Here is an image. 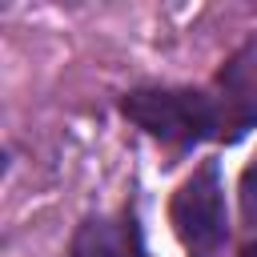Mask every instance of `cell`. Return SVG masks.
Returning <instances> with one entry per match:
<instances>
[{
  "instance_id": "cell-1",
  "label": "cell",
  "mask_w": 257,
  "mask_h": 257,
  "mask_svg": "<svg viewBox=\"0 0 257 257\" xmlns=\"http://www.w3.org/2000/svg\"><path fill=\"white\" fill-rule=\"evenodd\" d=\"M120 112L165 145H197L221 137L217 96L205 88H133L120 96Z\"/></svg>"
},
{
  "instance_id": "cell-2",
  "label": "cell",
  "mask_w": 257,
  "mask_h": 257,
  "mask_svg": "<svg viewBox=\"0 0 257 257\" xmlns=\"http://www.w3.org/2000/svg\"><path fill=\"white\" fill-rule=\"evenodd\" d=\"M169 221L181 245L189 249V257H221L229 237V217H225V189L217 161H201V169H193V177L181 181L169 205Z\"/></svg>"
},
{
  "instance_id": "cell-3",
  "label": "cell",
  "mask_w": 257,
  "mask_h": 257,
  "mask_svg": "<svg viewBox=\"0 0 257 257\" xmlns=\"http://www.w3.org/2000/svg\"><path fill=\"white\" fill-rule=\"evenodd\" d=\"M221 141H237L257 124V40H249L217 76Z\"/></svg>"
},
{
  "instance_id": "cell-4",
  "label": "cell",
  "mask_w": 257,
  "mask_h": 257,
  "mask_svg": "<svg viewBox=\"0 0 257 257\" xmlns=\"http://www.w3.org/2000/svg\"><path fill=\"white\" fill-rule=\"evenodd\" d=\"M68 257H149L141 225H137V213L120 209V213L84 217L80 229L72 233Z\"/></svg>"
},
{
  "instance_id": "cell-5",
  "label": "cell",
  "mask_w": 257,
  "mask_h": 257,
  "mask_svg": "<svg viewBox=\"0 0 257 257\" xmlns=\"http://www.w3.org/2000/svg\"><path fill=\"white\" fill-rule=\"evenodd\" d=\"M241 213H245V221L257 217V157L241 173Z\"/></svg>"
},
{
  "instance_id": "cell-6",
  "label": "cell",
  "mask_w": 257,
  "mask_h": 257,
  "mask_svg": "<svg viewBox=\"0 0 257 257\" xmlns=\"http://www.w3.org/2000/svg\"><path fill=\"white\" fill-rule=\"evenodd\" d=\"M241 257H257V237H253V241H249V245L241 249Z\"/></svg>"
}]
</instances>
